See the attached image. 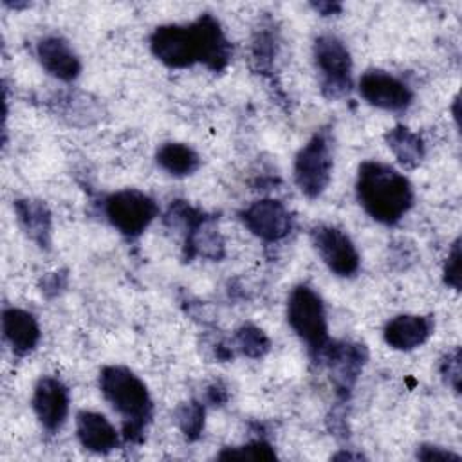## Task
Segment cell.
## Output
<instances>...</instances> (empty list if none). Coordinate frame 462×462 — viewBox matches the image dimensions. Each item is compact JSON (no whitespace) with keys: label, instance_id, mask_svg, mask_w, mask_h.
<instances>
[{"label":"cell","instance_id":"cell-1","mask_svg":"<svg viewBox=\"0 0 462 462\" xmlns=\"http://www.w3.org/2000/svg\"><path fill=\"white\" fill-rule=\"evenodd\" d=\"M152 54L170 69H188L197 63L220 72L231 60V43L213 14H200L191 23H166L150 34Z\"/></svg>","mask_w":462,"mask_h":462},{"label":"cell","instance_id":"cell-2","mask_svg":"<svg viewBox=\"0 0 462 462\" xmlns=\"http://www.w3.org/2000/svg\"><path fill=\"white\" fill-rule=\"evenodd\" d=\"M356 195L366 215L384 226L399 224L415 200L408 177L381 161L359 164Z\"/></svg>","mask_w":462,"mask_h":462},{"label":"cell","instance_id":"cell-3","mask_svg":"<svg viewBox=\"0 0 462 462\" xmlns=\"http://www.w3.org/2000/svg\"><path fill=\"white\" fill-rule=\"evenodd\" d=\"M99 390L121 415L125 440L141 442L153 413V401L144 381L126 366L108 365L99 372Z\"/></svg>","mask_w":462,"mask_h":462},{"label":"cell","instance_id":"cell-4","mask_svg":"<svg viewBox=\"0 0 462 462\" xmlns=\"http://www.w3.org/2000/svg\"><path fill=\"white\" fill-rule=\"evenodd\" d=\"M287 321L294 334L307 345L310 356L318 359L330 337L323 300L312 287L296 285L289 292Z\"/></svg>","mask_w":462,"mask_h":462},{"label":"cell","instance_id":"cell-5","mask_svg":"<svg viewBox=\"0 0 462 462\" xmlns=\"http://www.w3.org/2000/svg\"><path fill=\"white\" fill-rule=\"evenodd\" d=\"M312 58L319 72L321 94L341 99L352 90V56L346 43L334 34H319L312 43Z\"/></svg>","mask_w":462,"mask_h":462},{"label":"cell","instance_id":"cell-6","mask_svg":"<svg viewBox=\"0 0 462 462\" xmlns=\"http://www.w3.org/2000/svg\"><path fill=\"white\" fill-rule=\"evenodd\" d=\"M334 170V155L330 134L316 132L294 157V182L307 199H318L330 184Z\"/></svg>","mask_w":462,"mask_h":462},{"label":"cell","instance_id":"cell-7","mask_svg":"<svg viewBox=\"0 0 462 462\" xmlns=\"http://www.w3.org/2000/svg\"><path fill=\"white\" fill-rule=\"evenodd\" d=\"M103 211L110 226L130 240L141 236L159 217L157 202L135 188L110 193L103 202Z\"/></svg>","mask_w":462,"mask_h":462},{"label":"cell","instance_id":"cell-8","mask_svg":"<svg viewBox=\"0 0 462 462\" xmlns=\"http://www.w3.org/2000/svg\"><path fill=\"white\" fill-rule=\"evenodd\" d=\"M310 242L321 262L336 276L350 278L359 271L361 254L343 229L330 224H318L310 229Z\"/></svg>","mask_w":462,"mask_h":462},{"label":"cell","instance_id":"cell-9","mask_svg":"<svg viewBox=\"0 0 462 462\" xmlns=\"http://www.w3.org/2000/svg\"><path fill=\"white\" fill-rule=\"evenodd\" d=\"M368 359V350L361 343L352 341H328L321 350L318 361H323L330 372L332 384L343 399L354 390L363 366Z\"/></svg>","mask_w":462,"mask_h":462},{"label":"cell","instance_id":"cell-10","mask_svg":"<svg viewBox=\"0 0 462 462\" xmlns=\"http://www.w3.org/2000/svg\"><path fill=\"white\" fill-rule=\"evenodd\" d=\"M359 94L370 105L384 112H406L413 103V90L401 78L381 69H370L359 78Z\"/></svg>","mask_w":462,"mask_h":462},{"label":"cell","instance_id":"cell-11","mask_svg":"<svg viewBox=\"0 0 462 462\" xmlns=\"http://www.w3.org/2000/svg\"><path fill=\"white\" fill-rule=\"evenodd\" d=\"M245 229L263 242H280L292 229V217L287 206L276 199H258L242 213Z\"/></svg>","mask_w":462,"mask_h":462},{"label":"cell","instance_id":"cell-12","mask_svg":"<svg viewBox=\"0 0 462 462\" xmlns=\"http://www.w3.org/2000/svg\"><path fill=\"white\" fill-rule=\"evenodd\" d=\"M31 406L42 428L49 433H56L61 430L69 417V388L58 377L43 375L34 384Z\"/></svg>","mask_w":462,"mask_h":462},{"label":"cell","instance_id":"cell-13","mask_svg":"<svg viewBox=\"0 0 462 462\" xmlns=\"http://www.w3.org/2000/svg\"><path fill=\"white\" fill-rule=\"evenodd\" d=\"M435 321L431 316L399 314L386 321L383 337L388 346L401 352H410L422 346L433 334Z\"/></svg>","mask_w":462,"mask_h":462},{"label":"cell","instance_id":"cell-14","mask_svg":"<svg viewBox=\"0 0 462 462\" xmlns=\"http://www.w3.org/2000/svg\"><path fill=\"white\" fill-rule=\"evenodd\" d=\"M36 58L40 65L60 81H74L81 72L79 56L63 36H45L36 43Z\"/></svg>","mask_w":462,"mask_h":462},{"label":"cell","instance_id":"cell-15","mask_svg":"<svg viewBox=\"0 0 462 462\" xmlns=\"http://www.w3.org/2000/svg\"><path fill=\"white\" fill-rule=\"evenodd\" d=\"M76 437L87 451L97 455H106L117 449L121 444V437L116 426L105 415L90 410L78 411Z\"/></svg>","mask_w":462,"mask_h":462},{"label":"cell","instance_id":"cell-16","mask_svg":"<svg viewBox=\"0 0 462 462\" xmlns=\"http://www.w3.org/2000/svg\"><path fill=\"white\" fill-rule=\"evenodd\" d=\"M2 334L13 354L20 357L31 354L42 337L36 318L20 307H5L2 310Z\"/></svg>","mask_w":462,"mask_h":462},{"label":"cell","instance_id":"cell-17","mask_svg":"<svg viewBox=\"0 0 462 462\" xmlns=\"http://www.w3.org/2000/svg\"><path fill=\"white\" fill-rule=\"evenodd\" d=\"M14 213L22 226V229L27 233L31 240H34L40 247L49 249L51 247V211L42 200L34 199H20L14 202Z\"/></svg>","mask_w":462,"mask_h":462},{"label":"cell","instance_id":"cell-18","mask_svg":"<svg viewBox=\"0 0 462 462\" xmlns=\"http://www.w3.org/2000/svg\"><path fill=\"white\" fill-rule=\"evenodd\" d=\"M157 166L171 177H188L200 168V155L184 143H164L155 153Z\"/></svg>","mask_w":462,"mask_h":462},{"label":"cell","instance_id":"cell-19","mask_svg":"<svg viewBox=\"0 0 462 462\" xmlns=\"http://www.w3.org/2000/svg\"><path fill=\"white\" fill-rule=\"evenodd\" d=\"M384 141H386L388 148L392 150V153L395 155V159L404 168L419 166L426 155V144H424L422 137L417 132H413L402 125L390 128L384 135Z\"/></svg>","mask_w":462,"mask_h":462},{"label":"cell","instance_id":"cell-20","mask_svg":"<svg viewBox=\"0 0 462 462\" xmlns=\"http://www.w3.org/2000/svg\"><path fill=\"white\" fill-rule=\"evenodd\" d=\"M235 348L247 357L258 359L269 352L271 341L262 328L251 323H245L235 334Z\"/></svg>","mask_w":462,"mask_h":462},{"label":"cell","instance_id":"cell-21","mask_svg":"<svg viewBox=\"0 0 462 462\" xmlns=\"http://www.w3.org/2000/svg\"><path fill=\"white\" fill-rule=\"evenodd\" d=\"M175 420L188 440H197L204 430V406L197 401H188L177 406Z\"/></svg>","mask_w":462,"mask_h":462},{"label":"cell","instance_id":"cell-22","mask_svg":"<svg viewBox=\"0 0 462 462\" xmlns=\"http://www.w3.org/2000/svg\"><path fill=\"white\" fill-rule=\"evenodd\" d=\"M217 458L220 460H231V458H251V460H274L276 458V451L274 448L263 440V439H256V440H249L247 444L242 446H231V448H224Z\"/></svg>","mask_w":462,"mask_h":462},{"label":"cell","instance_id":"cell-23","mask_svg":"<svg viewBox=\"0 0 462 462\" xmlns=\"http://www.w3.org/2000/svg\"><path fill=\"white\" fill-rule=\"evenodd\" d=\"M274 52H276V47H274L273 34L271 32H260L254 38V43H253V58L258 63V70L271 69Z\"/></svg>","mask_w":462,"mask_h":462},{"label":"cell","instance_id":"cell-24","mask_svg":"<svg viewBox=\"0 0 462 462\" xmlns=\"http://www.w3.org/2000/svg\"><path fill=\"white\" fill-rule=\"evenodd\" d=\"M440 375L455 390L460 392V350L455 346L440 361Z\"/></svg>","mask_w":462,"mask_h":462},{"label":"cell","instance_id":"cell-25","mask_svg":"<svg viewBox=\"0 0 462 462\" xmlns=\"http://www.w3.org/2000/svg\"><path fill=\"white\" fill-rule=\"evenodd\" d=\"M442 276L446 285H449L455 291L460 289V242L458 240H455V244L451 245V251L448 253Z\"/></svg>","mask_w":462,"mask_h":462},{"label":"cell","instance_id":"cell-26","mask_svg":"<svg viewBox=\"0 0 462 462\" xmlns=\"http://www.w3.org/2000/svg\"><path fill=\"white\" fill-rule=\"evenodd\" d=\"M417 458L419 460H426V462H458L460 460V455L448 449V448H442V446H435V444H422L419 449H417Z\"/></svg>","mask_w":462,"mask_h":462},{"label":"cell","instance_id":"cell-27","mask_svg":"<svg viewBox=\"0 0 462 462\" xmlns=\"http://www.w3.org/2000/svg\"><path fill=\"white\" fill-rule=\"evenodd\" d=\"M312 7L321 13V16H328V14H336L341 11V5L339 4H323V2H318V4H312Z\"/></svg>","mask_w":462,"mask_h":462},{"label":"cell","instance_id":"cell-28","mask_svg":"<svg viewBox=\"0 0 462 462\" xmlns=\"http://www.w3.org/2000/svg\"><path fill=\"white\" fill-rule=\"evenodd\" d=\"M208 393L211 395V402L213 404H220V402H224L226 401V388H222V386H218V384H213L209 390H208Z\"/></svg>","mask_w":462,"mask_h":462}]
</instances>
